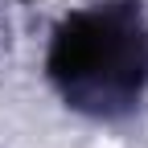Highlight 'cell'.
Instances as JSON below:
<instances>
[{
  "label": "cell",
  "mask_w": 148,
  "mask_h": 148,
  "mask_svg": "<svg viewBox=\"0 0 148 148\" xmlns=\"http://www.w3.org/2000/svg\"><path fill=\"white\" fill-rule=\"evenodd\" d=\"M45 74L58 95L95 119L127 115L148 90V21L136 0L70 12L53 29Z\"/></svg>",
  "instance_id": "obj_1"
}]
</instances>
